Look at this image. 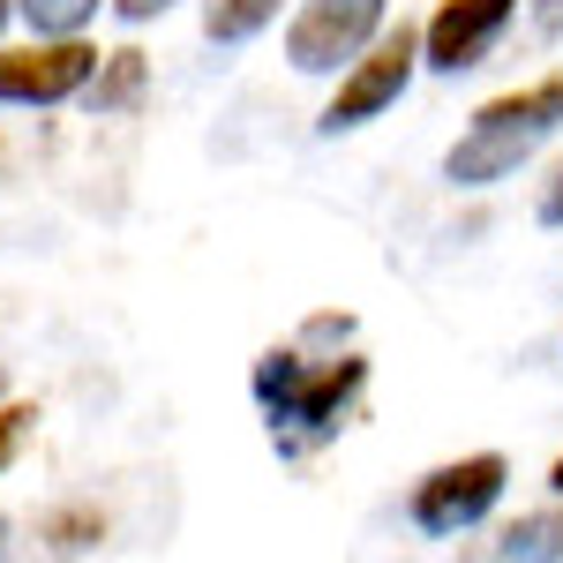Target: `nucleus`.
<instances>
[{
	"instance_id": "f257e3e1",
	"label": "nucleus",
	"mask_w": 563,
	"mask_h": 563,
	"mask_svg": "<svg viewBox=\"0 0 563 563\" xmlns=\"http://www.w3.org/2000/svg\"><path fill=\"white\" fill-rule=\"evenodd\" d=\"M249 390H256L278 451L301 459L323 435L346 429V413L361 406V390H368V361H361V353H323V361H316V353H301V346H271L256 361Z\"/></svg>"
},
{
	"instance_id": "6e6552de",
	"label": "nucleus",
	"mask_w": 563,
	"mask_h": 563,
	"mask_svg": "<svg viewBox=\"0 0 563 563\" xmlns=\"http://www.w3.org/2000/svg\"><path fill=\"white\" fill-rule=\"evenodd\" d=\"M143 98H151V53H143V45H113V53H98V76L84 84L90 113H135Z\"/></svg>"
},
{
	"instance_id": "dca6fc26",
	"label": "nucleus",
	"mask_w": 563,
	"mask_h": 563,
	"mask_svg": "<svg viewBox=\"0 0 563 563\" xmlns=\"http://www.w3.org/2000/svg\"><path fill=\"white\" fill-rule=\"evenodd\" d=\"M533 31L541 38H563V0H533Z\"/></svg>"
},
{
	"instance_id": "ddd939ff",
	"label": "nucleus",
	"mask_w": 563,
	"mask_h": 563,
	"mask_svg": "<svg viewBox=\"0 0 563 563\" xmlns=\"http://www.w3.org/2000/svg\"><path fill=\"white\" fill-rule=\"evenodd\" d=\"M38 421H45V413H38V398H15V390L0 398V474H15V459L31 451Z\"/></svg>"
},
{
	"instance_id": "2eb2a0df",
	"label": "nucleus",
	"mask_w": 563,
	"mask_h": 563,
	"mask_svg": "<svg viewBox=\"0 0 563 563\" xmlns=\"http://www.w3.org/2000/svg\"><path fill=\"white\" fill-rule=\"evenodd\" d=\"M533 218H541L549 233H556V225H563V166H556V174H549V188H541V203H533Z\"/></svg>"
},
{
	"instance_id": "4468645a",
	"label": "nucleus",
	"mask_w": 563,
	"mask_h": 563,
	"mask_svg": "<svg viewBox=\"0 0 563 563\" xmlns=\"http://www.w3.org/2000/svg\"><path fill=\"white\" fill-rule=\"evenodd\" d=\"M106 8H113L121 23H158V15H174L180 0H106Z\"/></svg>"
},
{
	"instance_id": "a211bd4d",
	"label": "nucleus",
	"mask_w": 563,
	"mask_h": 563,
	"mask_svg": "<svg viewBox=\"0 0 563 563\" xmlns=\"http://www.w3.org/2000/svg\"><path fill=\"white\" fill-rule=\"evenodd\" d=\"M8 31H15V0H0V45H8Z\"/></svg>"
},
{
	"instance_id": "9b49d317",
	"label": "nucleus",
	"mask_w": 563,
	"mask_h": 563,
	"mask_svg": "<svg viewBox=\"0 0 563 563\" xmlns=\"http://www.w3.org/2000/svg\"><path fill=\"white\" fill-rule=\"evenodd\" d=\"M294 0H203V38L211 45H249L263 38Z\"/></svg>"
},
{
	"instance_id": "f03ea898",
	"label": "nucleus",
	"mask_w": 563,
	"mask_h": 563,
	"mask_svg": "<svg viewBox=\"0 0 563 563\" xmlns=\"http://www.w3.org/2000/svg\"><path fill=\"white\" fill-rule=\"evenodd\" d=\"M563 129V68L549 76H533V84L504 90V98H488L466 135L443 151V180H459V188H496V180H511Z\"/></svg>"
},
{
	"instance_id": "39448f33",
	"label": "nucleus",
	"mask_w": 563,
	"mask_h": 563,
	"mask_svg": "<svg viewBox=\"0 0 563 563\" xmlns=\"http://www.w3.org/2000/svg\"><path fill=\"white\" fill-rule=\"evenodd\" d=\"M504 488H511V459L504 451H466V459H451V466L413 481L406 519L421 533H466V526H481L504 504Z\"/></svg>"
},
{
	"instance_id": "6ab92c4d",
	"label": "nucleus",
	"mask_w": 563,
	"mask_h": 563,
	"mask_svg": "<svg viewBox=\"0 0 563 563\" xmlns=\"http://www.w3.org/2000/svg\"><path fill=\"white\" fill-rule=\"evenodd\" d=\"M549 488H556V496H563V459H556V466H549Z\"/></svg>"
},
{
	"instance_id": "1a4fd4ad",
	"label": "nucleus",
	"mask_w": 563,
	"mask_h": 563,
	"mask_svg": "<svg viewBox=\"0 0 563 563\" xmlns=\"http://www.w3.org/2000/svg\"><path fill=\"white\" fill-rule=\"evenodd\" d=\"M106 533H113V519H106L90 496H68V504H53V511L38 519V549L53 563H76V556H90Z\"/></svg>"
},
{
	"instance_id": "f3484780",
	"label": "nucleus",
	"mask_w": 563,
	"mask_h": 563,
	"mask_svg": "<svg viewBox=\"0 0 563 563\" xmlns=\"http://www.w3.org/2000/svg\"><path fill=\"white\" fill-rule=\"evenodd\" d=\"M0 563H15V526L0 519Z\"/></svg>"
},
{
	"instance_id": "f8f14e48",
	"label": "nucleus",
	"mask_w": 563,
	"mask_h": 563,
	"mask_svg": "<svg viewBox=\"0 0 563 563\" xmlns=\"http://www.w3.org/2000/svg\"><path fill=\"white\" fill-rule=\"evenodd\" d=\"M98 8H106V0H15V23H23L31 38H90Z\"/></svg>"
},
{
	"instance_id": "20e7f679",
	"label": "nucleus",
	"mask_w": 563,
	"mask_h": 563,
	"mask_svg": "<svg viewBox=\"0 0 563 563\" xmlns=\"http://www.w3.org/2000/svg\"><path fill=\"white\" fill-rule=\"evenodd\" d=\"M390 0H294L286 15V68L294 76H339L384 38Z\"/></svg>"
},
{
	"instance_id": "aec40b11",
	"label": "nucleus",
	"mask_w": 563,
	"mask_h": 563,
	"mask_svg": "<svg viewBox=\"0 0 563 563\" xmlns=\"http://www.w3.org/2000/svg\"><path fill=\"white\" fill-rule=\"evenodd\" d=\"M0 398H8V368H0Z\"/></svg>"
},
{
	"instance_id": "0eeeda50",
	"label": "nucleus",
	"mask_w": 563,
	"mask_h": 563,
	"mask_svg": "<svg viewBox=\"0 0 563 563\" xmlns=\"http://www.w3.org/2000/svg\"><path fill=\"white\" fill-rule=\"evenodd\" d=\"M511 15H519V0H443L421 23V68H435V76L481 68L496 53V38L511 31Z\"/></svg>"
},
{
	"instance_id": "423d86ee",
	"label": "nucleus",
	"mask_w": 563,
	"mask_h": 563,
	"mask_svg": "<svg viewBox=\"0 0 563 563\" xmlns=\"http://www.w3.org/2000/svg\"><path fill=\"white\" fill-rule=\"evenodd\" d=\"M98 76L90 38H23L0 45V106H68Z\"/></svg>"
},
{
	"instance_id": "9d476101",
	"label": "nucleus",
	"mask_w": 563,
	"mask_h": 563,
	"mask_svg": "<svg viewBox=\"0 0 563 563\" xmlns=\"http://www.w3.org/2000/svg\"><path fill=\"white\" fill-rule=\"evenodd\" d=\"M488 556L496 563H563V504L556 511H526V519H511L504 533H496Z\"/></svg>"
},
{
	"instance_id": "7ed1b4c3",
	"label": "nucleus",
	"mask_w": 563,
	"mask_h": 563,
	"mask_svg": "<svg viewBox=\"0 0 563 563\" xmlns=\"http://www.w3.org/2000/svg\"><path fill=\"white\" fill-rule=\"evenodd\" d=\"M413 68H421V31H413V23L390 31V23H384V38L368 45L361 60L339 68V90H331V106H323L316 129H323V135H353V129H368V121H384L390 106L406 98Z\"/></svg>"
}]
</instances>
